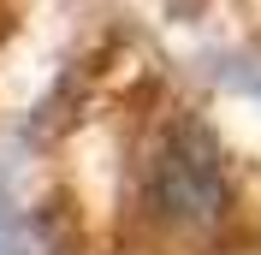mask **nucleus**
<instances>
[{"mask_svg": "<svg viewBox=\"0 0 261 255\" xmlns=\"http://www.w3.org/2000/svg\"><path fill=\"white\" fill-rule=\"evenodd\" d=\"M161 184H166V202H178V214H208L220 202V166L208 148H196V155L172 148L161 166Z\"/></svg>", "mask_w": 261, "mask_h": 255, "instance_id": "nucleus-1", "label": "nucleus"}]
</instances>
